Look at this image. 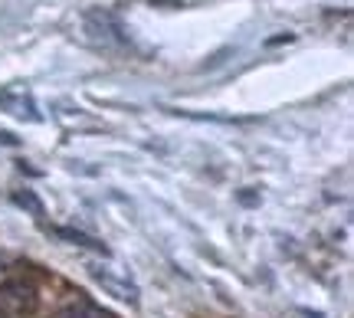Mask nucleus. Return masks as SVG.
Listing matches in <instances>:
<instances>
[{"instance_id": "7ed1b4c3", "label": "nucleus", "mask_w": 354, "mask_h": 318, "mask_svg": "<svg viewBox=\"0 0 354 318\" xmlns=\"http://www.w3.org/2000/svg\"><path fill=\"white\" fill-rule=\"evenodd\" d=\"M0 109H3V112H10V115H17V118H30V122H39L37 102H33V99H30L26 92H20V89L0 92Z\"/></svg>"}, {"instance_id": "20e7f679", "label": "nucleus", "mask_w": 354, "mask_h": 318, "mask_svg": "<svg viewBox=\"0 0 354 318\" xmlns=\"http://www.w3.org/2000/svg\"><path fill=\"white\" fill-rule=\"evenodd\" d=\"M92 276L102 282V289H109L115 299H125V302H138V289H135V282L122 279V276H115L109 269H92Z\"/></svg>"}, {"instance_id": "39448f33", "label": "nucleus", "mask_w": 354, "mask_h": 318, "mask_svg": "<svg viewBox=\"0 0 354 318\" xmlns=\"http://www.w3.org/2000/svg\"><path fill=\"white\" fill-rule=\"evenodd\" d=\"M53 318H115L112 312H105L102 306H95L92 299H76V302H69L63 306Z\"/></svg>"}, {"instance_id": "f257e3e1", "label": "nucleus", "mask_w": 354, "mask_h": 318, "mask_svg": "<svg viewBox=\"0 0 354 318\" xmlns=\"http://www.w3.org/2000/svg\"><path fill=\"white\" fill-rule=\"evenodd\" d=\"M33 308V286L24 279H13L0 286V315H20Z\"/></svg>"}, {"instance_id": "f03ea898", "label": "nucleus", "mask_w": 354, "mask_h": 318, "mask_svg": "<svg viewBox=\"0 0 354 318\" xmlns=\"http://www.w3.org/2000/svg\"><path fill=\"white\" fill-rule=\"evenodd\" d=\"M86 33L102 46H122L125 37H122V26L115 24L112 13H88L86 17Z\"/></svg>"}]
</instances>
